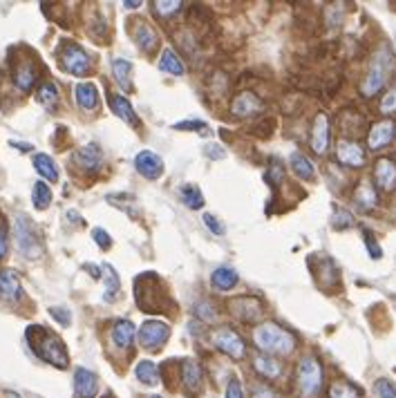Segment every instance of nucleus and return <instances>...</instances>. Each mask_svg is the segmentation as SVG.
<instances>
[{
	"instance_id": "32",
	"label": "nucleus",
	"mask_w": 396,
	"mask_h": 398,
	"mask_svg": "<svg viewBox=\"0 0 396 398\" xmlns=\"http://www.w3.org/2000/svg\"><path fill=\"white\" fill-rule=\"evenodd\" d=\"M354 201L361 206L363 210H370L376 206V201H379V197H376V190L372 188L370 181H363L361 186H358L356 195H354Z\"/></svg>"
},
{
	"instance_id": "21",
	"label": "nucleus",
	"mask_w": 396,
	"mask_h": 398,
	"mask_svg": "<svg viewBox=\"0 0 396 398\" xmlns=\"http://www.w3.org/2000/svg\"><path fill=\"white\" fill-rule=\"evenodd\" d=\"M210 282H213V286L219 291H231L237 286L239 275L231 266H217L213 271V275H210Z\"/></svg>"
},
{
	"instance_id": "23",
	"label": "nucleus",
	"mask_w": 396,
	"mask_h": 398,
	"mask_svg": "<svg viewBox=\"0 0 396 398\" xmlns=\"http://www.w3.org/2000/svg\"><path fill=\"white\" fill-rule=\"evenodd\" d=\"M376 183L383 190H392L396 186V166L390 159H379L376 161V170H374Z\"/></svg>"
},
{
	"instance_id": "38",
	"label": "nucleus",
	"mask_w": 396,
	"mask_h": 398,
	"mask_svg": "<svg viewBox=\"0 0 396 398\" xmlns=\"http://www.w3.org/2000/svg\"><path fill=\"white\" fill-rule=\"evenodd\" d=\"M329 398H361V392L349 383H334L329 387Z\"/></svg>"
},
{
	"instance_id": "35",
	"label": "nucleus",
	"mask_w": 396,
	"mask_h": 398,
	"mask_svg": "<svg viewBox=\"0 0 396 398\" xmlns=\"http://www.w3.org/2000/svg\"><path fill=\"white\" fill-rule=\"evenodd\" d=\"M179 195H181V201L186 203L188 208H192V210H199L201 206H204V195H201V190L197 186H192V183L181 186Z\"/></svg>"
},
{
	"instance_id": "33",
	"label": "nucleus",
	"mask_w": 396,
	"mask_h": 398,
	"mask_svg": "<svg viewBox=\"0 0 396 398\" xmlns=\"http://www.w3.org/2000/svg\"><path fill=\"white\" fill-rule=\"evenodd\" d=\"M289 161H291V170L296 172L300 179H314V163L302 152H293Z\"/></svg>"
},
{
	"instance_id": "40",
	"label": "nucleus",
	"mask_w": 396,
	"mask_h": 398,
	"mask_svg": "<svg viewBox=\"0 0 396 398\" xmlns=\"http://www.w3.org/2000/svg\"><path fill=\"white\" fill-rule=\"evenodd\" d=\"M195 313H197V318L206 320V322H215L217 320V311H215L213 304H208V302H199Z\"/></svg>"
},
{
	"instance_id": "11",
	"label": "nucleus",
	"mask_w": 396,
	"mask_h": 398,
	"mask_svg": "<svg viewBox=\"0 0 396 398\" xmlns=\"http://www.w3.org/2000/svg\"><path fill=\"white\" fill-rule=\"evenodd\" d=\"M0 298L5 302H18L23 298L21 277H18L14 268H3L0 271Z\"/></svg>"
},
{
	"instance_id": "3",
	"label": "nucleus",
	"mask_w": 396,
	"mask_h": 398,
	"mask_svg": "<svg viewBox=\"0 0 396 398\" xmlns=\"http://www.w3.org/2000/svg\"><path fill=\"white\" fill-rule=\"evenodd\" d=\"M14 239H16V246L27 260H36L41 257L43 253V244H41V235L36 230L34 221L25 215H18L14 221Z\"/></svg>"
},
{
	"instance_id": "37",
	"label": "nucleus",
	"mask_w": 396,
	"mask_h": 398,
	"mask_svg": "<svg viewBox=\"0 0 396 398\" xmlns=\"http://www.w3.org/2000/svg\"><path fill=\"white\" fill-rule=\"evenodd\" d=\"M284 179V168H282V161L278 159V157H271L269 159V170H266L264 175V181L269 183L271 188H278L280 183Z\"/></svg>"
},
{
	"instance_id": "50",
	"label": "nucleus",
	"mask_w": 396,
	"mask_h": 398,
	"mask_svg": "<svg viewBox=\"0 0 396 398\" xmlns=\"http://www.w3.org/2000/svg\"><path fill=\"white\" fill-rule=\"evenodd\" d=\"M9 251V237H7V228L0 226V260H5V255Z\"/></svg>"
},
{
	"instance_id": "52",
	"label": "nucleus",
	"mask_w": 396,
	"mask_h": 398,
	"mask_svg": "<svg viewBox=\"0 0 396 398\" xmlns=\"http://www.w3.org/2000/svg\"><path fill=\"white\" fill-rule=\"evenodd\" d=\"M206 155L213 157V159H222V157H224L222 148H219V146H208V148H206Z\"/></svg>"
},
{
	"instance_id": "53",
	"label": "nucleus",
	"mask_w": 396,
	"mask_h": 398,
	"mask_svg": "<svg viewBox=\"0 0 396 398\" xmlns=\"http://www.w3.org/2000/svg\"><path fill=\"white\" fill-rule=\"evenodd\" d=\"M14 148H21V150H32V146L30 143H18V141H12Z\"/></svg>"
},
{
	"instance_id": "44",
	"label": "nucleus",
	"mask_w": 396,
	"mask_h": 398,
	"mask_svg": "<svg viewBox=\"0 0 396 398\" xmlns=\"http://www.w3.org/2000/svg\"><path fill=\"white\" fill-rule=\"evenodd\" d=\"M365 246H367V251H370V255L374 257V260H379V257L383 255L381 246L376 244V237L370 233V230H365Z\"/></svg>"
},
{
	"instance_id": "54",
	"label": "nucleus",
	"mask_w": 396,
	"mask_h": 398,
	"mask_svg": "<svg viewBox=\"0 0 396 398\" xmlns=\"http://www.w3.org/2000/svg\"><path fill=\"white\" fill-rule=\"evenodd\" d=\"M123 7H141V3H123Z\"/></svg>"
},
{
	"instance_id": "8",
	"label": "nucleus",
	"mask_w": 396,
	"mask_h": 398,
	"mask_svg": "<svg viewBox=\"0 0 396 398\" xmlns=\"http://www.w3.org/2000/svg\"><path fill=\"white\" fill-rule=\"evenodd\" d=\"M135 168L139 175H143L146 179H159L164 175V161L159 155H155L152 150H141L135 157Z\"/></svg>"
},
{
	"instance_id": "55",
	"label": "nucleus",
	"mask_w": 396,
	"mask_h": 398,
	"mask_svg": "<svg viewBox=\"0 0 396 398\" xmlns=\"http://www.w3.org/2000/svg\"><path fill=\"white\" fill-rule=\"evenodd\" d=\"M5 396H7V398H21V396H18L16 392H7Z\"/></svg>"
},
{
	"instance_id": "14",
	"label": "nucleus",
	"mask_w": 396,
	"mask_h": 398,
	"mask_svg": "<svg viewBox=\"0 0 396 398\" xmlns=\"http://www.w3.org/2000/svg\"><path fill=\"white\" fill-rule=\"evenodd\" d=\"M75 392L79 398H95L99 394V378L95 372L79 367L75 372Z\"/></svg>"
},
{
	"instance_id": "5",
	"label": "nucleus",
	"mask_w": 396,
	"mask_h": 398,
	"mask_svg": "<svg viewBox=\"0 0 396 398\" xmlns=\"http://www.w3.org/2000/svg\"><path fill=\"white\" fill-rule=\"evenodd\" d=\"M298 387L305 398H316L322 390V367L316 356H305L298 365Z\"/></svg>"
},
{
	"instance_id": "31",
	"label": "nucleus",
	"mask_w": 396,
	"mask_h": 398,
	"mask_svg": "<svg viewBox=\"0 0 396 398\" xmlns=\"http://www.w3.org/2000/svg\"><path fill=\"white\" fill-rule=\"evenodd\" d=\"M159 70L166 74H175V77H181L186 68H184V61L175 54V50H166L161 54V61H159Z\"/></svg>"
},
{
	"instance_id": "25",
	"label": "nucleus",
	"mask_w": 396,
	"mask_h": 398,
	"mask_svg": "<svg viewBox=\"0 0 396 398\" xmlns=\"http://www.w3.org/2000/svg\"><path fill=\"white\" fill-rule=\"evenodd\" d=\"M135 41H137V45H139L143 52H152L155 48H157L159 36H157V32H155L148 23H137L135 25Z\"/></svg>"
},
{
	"instance_id": "4",
	"label": "nucleus",
	"mask_w": 396,
	"mask_h": 398,
	"mask_svg": "<svg viewBox=\"0 0 396 398\" xmlns=\"http://www.w3.org/2000/svg\"><path fill=\"white\" fill-rule=\"evenodd\" d=\"M392 63H394V59H392L390 50L383 48L379 54H376L372 68H370V74H367L363 86H361V92L365 97H374L376 92H381V88L388 83V77L392 72Z\"/></svg>"
},
{
	"instance_id": "47",
	"label": "nucleus",
	"mask_w": 396,
	"mask_h": 398,
	"mask_svg": "<svg viewBox=\"0 0 396 398\" xmlns=\"http://www.w3.org/2000/svg\"><path fill=\"white\" fill-rule=\"evenodd\" d=\"M224 398H244L242 383H239L237 378H233V381L226 385V394H224Z\"/></svg>"
},
{
	"instance_id": "43",
	"label": "nucleus",
	"mask_w": 396,
	"mask_h": 398,
	"mask_svg": "<svg viewBox=\"0 0 396 398\" xmlns=\"http://www.w3.org/2000/svg\"><path fill=\"white\" fill-rule=\"evenodd\" d=\"M354 224V217L349 215L347 210H343V208H336V215H334V226L336 228H349Z\"/></svg>"
},
{
	"instance_id": "30",
	"label": "nucleus",
	"mask_w": 396,
	"mask_h": 398,
	"mask_svg": "<svg viewBox=\"0 0 396 398\" xmlns=\"http://www.w3.org/2000/svg\"><path fill=\"white\" fill-rule=\"evenodd\" d=\"M253 365H255V372L262 374L264 378H278V376L282 374V365H280L275 358L266 356V354L257 356V358L253 360Z\"/></svg>"
},
{
	"instance_id": "6",
	"label": "nucleus",
	"mask_w": 396,
	"mask_h": 398,
	"mask_svg": "<svg viewBox=\"0 0 396 398\" xmlns=\"http://www.w3.org/2000/svg\"><path fill=\"white\" fill-rule=\"evenodd\" d=\"M61 66L66 72L75 74V77H86V74H90V70H92L88 52L83 48H79V45H75V43H68L66 48H63Z\"/></svg>"
},
{
	"instance_id": "17",
	"label": "nucleus",
	"mask_w": 396,
	"mask_h": 398,
	"mask_svg": "<svg viewBox=\"0 0 396 398\" xmlns=\"http://www.w3.org/2000/svg\"><path fill=\"white\" fill-rule=\"evenodd\" d=\"M108 103H110V108H112V112L119 119H123L128 126L139 128V119H137V115H135V108L130 106V101H128L123 94H110Z\"/></svg>"
},
{
	"instance_id": "18",
	"label": "nucleus",
	"mask_w": 396,
	"mask_h": 398,
	"mask_svg": "<svg viewBox=\"0 0 396 398\" xmlns=\"http://www.w3.org/2000/svg\"><path fill=\"white\" fill-rule=\"evenodd\" d=\"M392 139H394V123L392 121H379L370 130V135H367V143H370L372 150H381V148L392 143Z\"/></svg>"
},
{
	"instance_id": "12",
	"label": "nucleus",
	"mask_w": 396,
	"mask_h": 398,
	"mask_svg": "<svg viewBox=\"0 0 396 398\" xmlns=\"http://www.w3.org/2000/svg\"><path fill=\"white\" fill-rule=\"evenodd\" d=\"M231 311L239 320L244 322H253L262 316V302L253 298V295H242V298H235L231 302Z\"/></svg>"
},
{
	"instance_id": "34",
	"label": "nucleus",
	"mask_w": 396,
	"mask_h": 398,
	"mask_svg": "<svg viewBox=\"0 0 396 398\" xmlns=\"http://www.w3.org/2000/svg\"><path fill=\"white\" fill-rule=\"evenodd\" d=\"M36 99H39V103L45 106V108H54V106H57L59 99H61L57 83H52V81L43 83V86L39 88V92H36Z\"/></svg>"
},
{
	"instance_id": "49",
	"label": "nucleus",
	"mask_w": 396,
	"mask_h": 398,
	"mask_svg": "<svg viewBox=\"0 0 396 398\" xmlns=\"http://www.w3.org/2000/svg\"><path fill=\"white\" fill-rule=\"evenodd\" d=\"M175 128H177V130H199V132H204L206 123L204 121H184V123H177Z\"/></svg>"
},
{
	"instance_id": "36",
	"label": "nucleus",
	"mask_w": 396,
	"mask_h": 398,
	"mask_svg": "<svg viewBox=\"0 0 396 398\" xmlns=\"http://www.w3.org/2000/svg\"><path fill=\"white\" fill-rule=\"evenodd\" d=\"M32 201L39 210H45L52 203V190L45 181H36L32 190Z\"/></svg>"
},
{
	"instance_id": "2",
	"label": "nucleus",
	"mask_w": 396,
	"mask_h": 398,
	"mask_svg": "<svg viewBox=\"0 0 396 398\" xmlns=\"http://www.w3.org/2000/svg\"><path fill=\"white\" fill-rule=\"evenodd\" d=\"M253 342L266 356H289L296 349V338L275 322H264L253 331Z\"/></svg>"
},
{
	"instance_id": "24",
	"label": "nucleus",
	"mask_w": 396,
	"mask_h": 398,
	"mask_svg": "<svg viewBox=\"0 0 396 398\" xmlns=\"http://www.w3.org/2000/svg\"><path fill=\"white\" fill-rule=\"evenodd\" d=\"M77 163L86 170H99L101 168V148L99 143H88L77 152Z\"/></svg>"
},
{
	"instance_id": "39",
	"label": "nucleus",
	"mask_w": 396,
	"mask_h": 398,
	"mask_svg": "<svg viewBox=\"0 0 396 398\" xmlns=\"http://www.w3.org/2000/svg\"><path fill=\"white\" fill-rule=\"evenodd\" d=\"M374 390L379 394V398H396V387H394V383L388 381V378H379Z\"/></svg>"
},
{
	"instance_id": "15",
	"label": "nucleus",
	"mask_w": 396,
	"mask_h": 398,
	"mask_svg": "<svg viewBox=\"0 0 396 398\" xmlns=\"http://www.w3.org/2000/svg\"><path fill=\"white\" fill-rule=\"evenodd\" d=\"M336 157L340 163L349 166V168H361V166L365 163V152L363 148L358 146L356 141H340L338 148H336Z\"/></svg>"
},
{
	"instance_id": "27",
	"label": "nucleus",
	"mask_w": 396,
	"mask_h": 398,
	"mask_svg": "<svg viewBox=\"0 0 396 398\" xmlns=\"http://www.w3.org/2000/svg\"><path fill=\"white\" fill-rule=\"evenodd\" d=\"M34 168L43 179L59 181V168H57V163H54V159L50 155H43V152L34 155Z\"/></svg>"
},
{
	"instance_id": "26",
	"label": "nucleus",
	"mask_w": 396,
	"mask_h": 398,
	"mask_svg": "<svg viewBox=\"0 0 396 398\" xmlns=\"http://www.w3.org/2000/svg\"><path fill=\"white\" fill-rule=\"evenodd\" d=\"M101 273H103V282H106V291H103V300L106 302H115L119 291H121V282H119L117 271L110 264L101 266Z\"/></svg>"
},
{
	"instance_id": "29",
	"label": "nucleus",
	"mask_w": 396,
	"mask_h": 398,
	"mask_svg": "<svg viewBox=\"0 0 396 398\" xmlns=\"http://www.w3.org/2000/svg\"><path fill=\"white\" fill-rule=\"evenodd\" d=\"M112 74L117 83L123 90H132V63L126 59H115L112 61Z\"/></svg>"
},
{
	"instance_id": "28",
	"label": "nucleus",
	"mask_w": 396,
	"mask_h": 398,
	"mask_svg": "<svg viewBox=\"0 0 396 398\" xmlns=\"http://www.w3.org/2000/svg\"><path fill=\"white\" fill-rule=\"evenodd\" d=\"M135 376H137V381L143 383L146 387H157L159 385V369L155 363H150V360H141V363L137 365V369H135Z\"/></svg>"
},
{
	"instance_id": "51",
	"label": "nucleus",
	"mask_w": 396,
	"mask_h": 398,
	"mask_svg": "<svg viewBox=\"0 0 396 398\" xmlns=\"http://www.w3.org/2000/svg\"><path fill=\"white\" fill-rule=\"evenodd\" d=\"M253 398H275V394H273L266 385H257V387H255V394H253Z\"/></svg>"
},
{
	"instance_id": "20",
	"label": "nucleus",
	"mask_w": 396,
	"mask_h": 398,
	"mask_svg": "<svg viewBox=\"0 0 396 398\" xmlns=\"http://www.w3.org/2000/svg\"><path fill=\"white\" fill-rule=\"evenodd\" d=\"M137 336V329L130 320H117L112 327V342L119 349H130Z\"/></svg>"
},
{
	"instance_id": "19",
	"label": "nucleus",
	"mask_w": 396,
	"mask_h": 398,
	"mask_svg": "<svg viewBox=\"0 0 396 398\" xmlns=\"http://www.w3.org/2000/svg\"><path fill=\"white\" fill-rule=\"evenodd\" d=\"M260 110H262V101L257 99L253 92H244V94H239L231 106V112L235 117H251L255 112H260Z\"/></svg>"
},
{
	"instance_id": "9",
	"label": "nucleus",
	"mask_w": 396,
	"mask_h": 398,
	"mask_svg": "<svg viewBox=\"0 0 396 398\" xmlns=\"http://www.w3.org/2000/svg\"><path fill=\"white\" fill-rule=\"evenodd\" d=\"M215 347H217L219 351H224V354H228L231 358H237V360L244 358V354H246V347H244L242 338H239L233 329L217 331V333H215Z\"/></svg>"
},
{
	"instance_id": "1",
	"label": "nucleus",
	"mask_w": 396,
	"mask_h": 398,
	"mask_svg": "<svg viewBox=\"0 0 396 398\" xmlns=\"http://www.w3.org/2000/svg\"><path fill=\"white\" fill-rule=\"evenodd\" d=\"M27 342L34 349V354L39 356L45 363H50L57 369H68L70 356L66 349V342H63L57 333H50L45 327L34 325L27 329Z\"/></svg>"
},
{
	"instance_id": "13",
	"label": "nucleus",
	"mask_w": 396,
	"mask_h": 398,
	"mask_svg": "<svg viewBox=\"0 0 396 398\" xmlns=\"http://www.w3.org/2000/svg\"><path fill=\"white\" fill-rule=\"evenodd\" d=\"M39 66L32 61H21L14 68V86L21 92H30L39 81Z\"/></svg>"
},
{
	"instance_id": "41",
	"label": "nucleus",
	"mask_w": 396,
	"mask_h": 398,
	"mask_svg": "<svg viewBox=\"0 0 396 398\" xmlns=\"http://www.w3.org/2000/svg\"><path fill=\"white\" fill-rule=\"evenodd\" d=\"M179 9H181V3H164V0L155 3V12H157L159 16H175Z\"/></svg>"
},
{
	"instance_id": "10",
	"label": "nucleus",
	"mask_w": 396,
	"mask_h": 398,
	"mask_svg": "<svg viewBox=\"0 0 396 398\" xmlns=\"http://www.w3.org/2000/svg\"><path fill=\"white\" fill-rule=\"evenodd\" d=\"M331 141V128L327 115H318L314 119V128H311V150L316 155H325Z\"/></svg>"
},
{
	"instance_id": "42",
	"label": "nucleus",
	"mask_w": 396,
	"mask_h": 398,
	"mask_svg": "<svg viewBox=\"0 0 396 398\" xmlns=\"http://www.w3.org/2000/svg\"><path fill=\"white\" fill-rule=\"evenodd\" d=\"M92 237H95L97 246L103 248V251H108V248L112 246V237H110L103 228H95V230H92Z\"/></svg>"
},
{
	"instance_id": "16",
	"label": "nucleus",
	"mask_w": 396,
	"mask_h": 398,
	"mask_svg": "<svg viewBox=\"0 0 396 398\" xmlns=\"http://www.w3.org/2000/svg\"><path fill=\"white\" fill-rule=\"evenodd\" d=\"M181 385L186 387L188 394H199L201 385H204V374H201V367L195 360H186L181 367Z\"/></svg>"
},
{
	"instance_id": "22",
	"label": "nucleus",
	"mask_w": 396,
	"mask_h": 398,
	"mask_svg": "<svg viewBox=\"0 0 396 398\" xmlns=\"http://www.w3.org/2000/svg\"><path fill=\"white\" fill-rule=\"evenodd\" d=\"M75 97H77V103L83 110H97L99 108V90L95 83H79L75 88Z\"/></svg>"
},
{
	"instance_id": "46",
	"label": "nucleus",
	"mask_w": 396,
	"mask_h": 398,
	"mask_svg": "<svg viewBox=\"0 0 396 398\" xmlns=\"http://www.w3.org/2000/svg\"><path fill=\"white\" fill-rule=\"evenodd\" d=\"M50 313H52V318H54V320H59L63 327H68L70 322H72L70 311H68V309H63V307H52Z\"/></svg>"
},
{
	"instance_id": "7",
	"label": "nucleus",
	"mask_w": 396,
	"mask_h": 398,
	"mask_svg": "<svg viewBox=\"0 0 396 398\" xmlns=\"http://www.w3.org/2000/svg\"><path fill=\"white\" fill-rule=\"evenodd\" d=\"M170 338V327L161 320H146L139 327V342L148 351H159Z\"/></svg>"
},
{
	"instance_id": "45",
	"label": "nucleus",
	"mask_w": 396,
	"mask_h": 398,
	"mask_svg": "<svg viewBox=\"0 0 396 398\" xmlns=\"http://www.w3.org/2000/svg\"><path fill=\"white\" fill-rule=\"evenodd\" d=\"M381 112L390 115V112H396V90L388 92L385 99L381 101Z\"/></svg>"
},
{
	"instance_id": "48",
	"label": "nucleus",
	"mask_w": 396,
	"mask_h": 398,
	"mask_svg": "<svg viewBox=\"0 0 396 398\" xmlns=\"http://www.w3.org/2000/svg\"><path fill=\"white\" fill-rule=\"evenodd\" d=\"M204 224L208 226V230H213L215 235H224L226 228L222 226V221H219L215 215H204Z\"/></svg>"
}]
</instances>
